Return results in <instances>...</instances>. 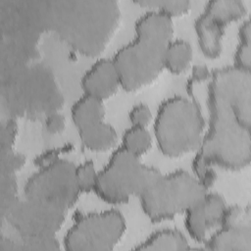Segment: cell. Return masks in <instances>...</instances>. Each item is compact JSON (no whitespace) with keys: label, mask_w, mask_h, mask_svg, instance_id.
I'll return each instance as SVG.
<instances>
[{"label":"cell","mask_w":251,"mask_h":251,"mask_svg":"<svg viewBox=\"0 0 251 251\" xmlns=\"http://www.w3.org/2000/svg\"><path fill=\"white\" fill-rule=\"evenodd\" d=\"M209 124L196 154L211 166L238 171L251 159V75L234 66L215 70L208 85Z\"/></svg>","instance_id":"1"},{"label":"cell","mask_w":251,"mask_h":251,"mask_svg":"<svg viewBox=\"0 0 251 251\" xmlns=\"http://www.w3.org/2000/svg\"><path fill=\"white\" fill-rule=\"evenodd\" d=\"M35 6L43 29L88 57L105 49L120 19L119 5L113 0H53Z\"/></svg>","instance_id":"2"},{"label":"cell","mask_w":251,"mask_h":251,"mask_svg":"<svg viewBox=\"0 0 251 251\" xmlns=\"http://www.w3.org/2000/svg\"><path fill=\"white\" fill-rule=\"evenodd\" d=\"M170 16L151 9L134 24V37L114 53L112 62L120 85L133 91L153 81L163 68V57L173 37Z\"/></svg>","instance_id":"3"},{"label":"cell","mask_w":251,"mask_h":251,"mask_svg":"<svg viewBox=\"0 0 251 251\" xmlns=\"http://www.w3.org/2000/svg\"><path fill=\"white\" fill-rule=\"evenodd\" d=\"M204 125L201 111L194 101L179 95L165 99L158 107L153 123L159 150L173 158L198 149Z\"/></svg>","instance_id":"4"},{"label":"cell","mask_w":251,"mask_h":251,"mask_svg":"<svg viewBox=\"0 0 251 251\" xmlns=\"http://www.w3.org/2000/svg\"><path fill=\"white\" fill-rule=\"evenodd\" d=\"M207 189L189 173L160 174L138 196L144 215L154 223L172 219L197 202Z\"/></svg>","instance_id":"5"},{"label":"cell","mask_w":251,"mask_h":251,"mask_svg":"<svg viewBox=\"0 0 251 251\" xmlns=\"http://www.w3.org/2000/svg\"><path fill=\"white\" fill-rule=\"evenodd\" d=\"M160 174L157 169L142 164L139 157L120 146L97 172L93 191L106 203L123 204L131 196L138 197Z\"/></svg>","instance_id":"6"},{"label":"cell","mask_w":251,"mask_h":251,"mask_svg":"<svg viewBox=\"0 0 251 251\" xmlns=\"http://www.w3.org/2000/svg\"><path fill=\"white\" fill-rule=\"evenodd\" d=\"M126 230L124 216L115 209L79 217L67 230L63 245L68 251L112 250Z\"/></svg>","instance_id":"7"},{"label":"cell","mask_w":251,"mask_h":251,"mask_svg":"<svg viewBox=\"0 0 251 251\" xmlns=\"http://www.w3.org/2000/svg\"><path fill=\"white\" fill-rule=\"evenodd\" d=\"M75 167L72 162L62 158L39 167L25 184V197L67 212L75 204L80 194L75 179Z\"/></svg>","instance_id":"8"},{"label":"cell","mask_w":251,"mask_h":251,"mask_svg":"<svg viewBox=\"0 0 251 251\" xmlns=\"http://www.w3.org/2000/svg\"><path fill=\"white\" fill-rule=\"evenodd\" d=\"M11 87L16 88L11 94L16 110L31 116L55 112L63 102L51 72L40 66L20 70Z\"/></svg>","instance_id":"9"},{"label":"cell","mask_w":251,"mask_h":251,"mask_svg":"<svg viewBox=\"0 0 251 251\" xmlns=\"http://www.w3.org/2000/svg\"><path fill=\"white\" fill-rule=\"evenodd\" d=\"M66 213L50 204L25 197L17 199L2 217L21 237H50L60 229Z\"/></svg>","instance_id":"10"},{"label":"cell","mask_w":251,"mask_h":251,"mask_svg":"<svg viewBox=\"0 0 251 251\" xmlns=\"http://www.w3.org/2000/svg\"><path fill=\"white\" fill-rule=\"evenodd\" d=\"M226 204L222 195L206 192L184 212V227L194 241L205 242L211 229L220 226Z\"/></svg>","instance_id":"11"},{"label":"cell","mask_w":251,"mask_h":251,"mask_svg":"<svg viewBox=\"0 0 251 251\" xmlns=\"http://www.w3.org/2000/svg\"><path fill=\"white\" fill-rule=\"evenodd\" d=\"M83 94L104 100L112 96L120 85V80L112 59L100 58L96 60L80 79Z\"/></svg>","instance_id":"12"},{"label":"cell","mask_w":251,"mask_h":251,"mask_svg":"<svg viewBox=\"0 0 251 251\" xmlns=\"http://www.w3.org/2000/svg\"><path fill=\"white\" fill-rule=\"evenodd\" d=\"M210 250H251V216L247 215L237 223L220 226L205 240Z\"/></svg>","instance_id":"13"},{"label":"cell","mask_w":251,"mask_h":251,"mask_svg":"<svg viewBox=\"0 0 251 251\" xmlns=\"http://www.w3.org/2000/svg\"><path fill=\"white\" fill-rule=\"evenodd\" d=\"M194 27L202 53L210 58L219 56L226 25L202 12L195 20Z\"/></svg>","instance_id":"14"},{"label":"cell","mask_w":251,"mask_h":251,"mask_svg":"<svg viewBox=\"0 0 251 251\" xmlns=\"http://www.w3.org/2000/svg\"><path fill=\"white\" fill-rule=\"evenodd\" d=\"M104 115L103 101L87 94L77 98L71 108V118L77 130L102 122Z\"/></svg>","instance_id":"15"},{"label":"cell","mask_w":251,"mask_h":251,"mask_svg":"<svg viewBox=\"0 0 251 251\" xmlns=\"http://www.w3.org/2000/svg\"><path fill=\"white\" fill-rule=\"evenodd\" d=\"M77 131L80 141L90 151H106L112 148L117 141L115 128L104 121L85 126Z\"/></svg>","instance_id":"16"},{"label":"cell","mask_w":251,"mask_h":251,"mask_svg":"<svg viewBox=\"0 0 251 251\" xmlns=\"http://www.w3.org/2000/svg\"><path fill=\"white\" fill-rule=\"evenodd\" d=\"M134 250L178 251L189 249L184 235L176 229H161L151 233L145 240L138 243Z\"/></svg>","instance_id":"17"},{"label":"cell","mask_w":251,"mask_h":251,"mask_svg":"<svg viewBox=\"0 0 251 251\" xmlns=\"http://www.w3.org/2000/svg\"><path fill=\"white\" fill-rule=\"evenodd\" d=\"M192 59V47L183 39L171 40L163 57V68L173 74L184 72Z\"/></svg>","instance_id":"18"},{"label":"cell","mask_w":251,"mask_h":251,"mask_svg":"<svg viewBox=\"0 0 251 251\" xmlns=\"http://www.w3.org/2000/svg\"><path fill=\"white\" fill-rule=\"evenodd\" d=\"M203 12L226 25L241 18L246 12V6L241 0H210L205 4Z\"/></svg>","instance_id":"19"},{"label":"cell","mask_w":251,"mask_h":251,"mask_svg":"<svg viewBox=\"0 0 251 251\" xmlns=\"http://www.w3.org/2000/svg\"><path fill=\"white\" fill-rule=\"evenodd\" d=\"M60 244L55 236L50 237H21L16 239L0 238L1 251H36V250H58Z\"/></svg>","instance_id":"20"},{"label":"cell","mask_w":251,"mask_h":251,"mask_svg":"<svg viewBox=\"0 0 251 251\" xmlns=\"http://www.w3.org/2000/svg\"><path fill=\"white\" fill-rule=\"evenodd\" d=\"M151 143V135L145 126L131 125L123 132L121 147L132 155L140 157L150 149Z\"/></svg>","instance_id":"21"},{"label":"cell","mask_w":251,"mask_h":251,"mask_svg":"<svg viewBox=\"0 0 251 251\" xmlns=\"http://www.w3.org/2000/svg\"><path fill=\"white\" fill-rule=\"evenodd\" d=\"M250 30V21L246 19L238 28V44L233 56L234 67L244 71H250L251 67Z\"/></svg>","instance_id":"22"},{"label":"cell","mask_w":251,"mask_h":251,"mask_svg":"<svg viewBox=\"0 0 251 251\" xmlns=\"http://www.w3.org/2000/svg\"><path fill=\"white\" fill-rule=\"evenodd\" d=\"M135 3L165 13L171 18L181 15L190 8L187 0H138Z\"/></svg>","instance_id":"23"},{"label":"cell","mask_w":251,"mask_h":251,"mask_svg":"<svg viewBox=\"0 0 251 251\" xmlns=\"http://www.w3.org/2000/svg\"><path fill=\"white\" fill-rule=\"evenodd\" d=\"M97 171L92 161H84L75 167V179L80 193L93 191Z\"/></svg>","instance_id":"24"},{"label":"cell","mask_w":251,"mask_h":251,"mask_svg":"<svg viewBox=\"0 0 251 251\" xmlns=\"http://www.w3.org/2000/svg\"><path fill=\"white\" fill-rule=\"evenodd\" d=\"M17 183L14 175L1 176V214L3 215L17 200Z\"/></svg>","instance_id":"25"},{"label":"cell","mask_w":251,"mask_h":251,"mask_svg":"<svg viewBox=\"0 0 251 251\" xmlns=\"http://www.w3.org/2000/svg\"><path fill=\"white\" fill-rule=\"evenodd\" d=\"M25 164V156L14 149L1 150V176L14 175Z\"/></svg>","instance_id":"26"},{"label":"cell","mask_w":251,"mask_h":251,"mask_svg":"<svg viewBox=\"0 0 251 251\" xmlns=\"http://www.w3.org/2000/svg\"><path fill=\"white\" fill-rule=\"evenodd\" d=\"M128 120L132 126L146 127L152 120V113L150 108L143 103L134 105L128 113Z\"/></svg>","instance_id":"27"},{"label":"cell","mask_w":251,"mask_h":251,"mask_svg":"<svg viewBox=\"0 0 251 251\" xmlns=\"http://www.w3.org/2000/svg\"><path fill=\"white\" fill-rule=\"evenodd\" d=\"M17 133V124L13 119L2 121L0 134V148L13 149Z\"/></svg>","instance_id":"28"},{"label":"cell","mask_w":251,"mask_h":251,"mask_svg":"<svg viewBox=\"0 0 251 251\" xmlns=\"http://www.w3.org/2000/svg\"><path fill=\"white\" fill-rule=\"evenodd\" d=\"M45 127L50 133H59L65 127V118L58 112H52L46 115Z\"/></svg>","instance_id":"29"},{"label":"cell","mask_w":251,"mask_h":251,"mask_svg":"<svg viewBox=\"0 0 251 251\" xmlns=\"http://www.w3.org/2000/svg\"><path fill=\"white\" fill-rule=\"evenodd\" d=\"M209 76L208 70L203 66H196L192 70V78L196 81L203 80Z\"/></svg>","instance_id":"30"}]
</instances>
